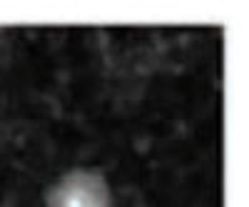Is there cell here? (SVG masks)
I'll return each instance as SVG.
<instances>
[{
	"instance_id": "1",
	"label": "cell",
	"mask_w": 249,
	"mask_h": 207,
	"mask_svg": "<svg viewBox=\"0 0 249 207\" xmlns=\"http://www.w3.org/2000/svg\"><path fill=\"white\" fill-rule=\"evenodd\" d=\"M48 207H112V190L97 170H72L50 188Z\"/></svg>"
}]
</instances>
